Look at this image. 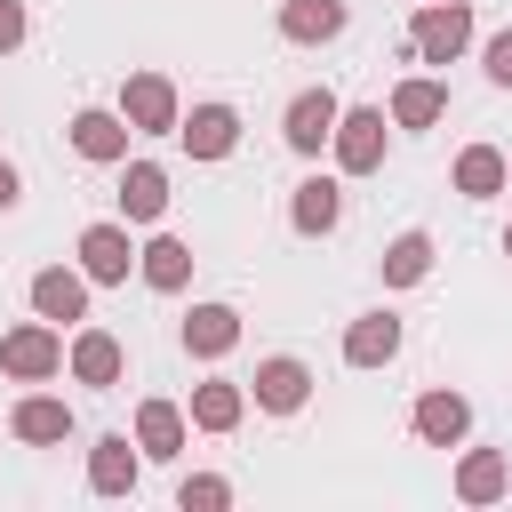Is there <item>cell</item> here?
Instances as JSON below:
<instances>
[{"mask_svg":"<svg viewBox=\"0 0 512 512\" xmlns=\"http://www.w3.org/2000/svg\"><path fill=\"white\" fill-rule=\"evenodd\" d=\"M472 48V0H424L408 24V56L416 64H456Z\"/></svg>","mask_w":512,"mask_h":512,"instance_id":"1","label":"cell"},{"mask_svg":"<svg viewBox=\"0 0 512 512\" xmlns=\"http://www.w3.org/2000/svg\"><path fill=\"white\" fill-rule=\"evenodd\" d=\"M0 368H8L16 384H48V376L64 368V328H56V320H40V312H32V320H16V328L0 336Z\"/></svg>","mask_w":512,"mask_h":512,"instance_id":"2","label":"cell"},{"mask_svg":"<svg viewBox=\"0 0 512 512\" xmlns=\"http://www.w3.org/2000/svg\"><path fill=\"white\" fill-rule=\"evenodd\" d=\"M120 112H128L136 136H176V120H184L168 72H128V80H120Z\"/></svg>","mask_w":512,"mask_h":512,"instance_id":"3","label":"cell"},{"mask_svg":"<svg viewBox=\"0 0 512 512\" xmlns=\"http://www.w3.org/2000/svg\"><path fill=\"white\" fill-rule=\"evenodd\" d=\"M328 152H336L344 176H376V168H384V104H344Z\"/></svg>","mask_w":512,"mask_h":512,"instance_id":"4","label":"cell"},{"mask_svg":"<svg viewBox=\"0 0 512 512\" xmlns=\"http://www.w3.org/2000/svg\"><path fill=\"white\" fill-rule=\"evenodd\" d=\"M336 120H344L336 88H296V96H288V120H280V136H288V152L320 160V144L336 136Z\"/></svg>","mask_w":512,"mask_h":512,"instance_id":"5","label":"cell"},{"mask_svg":"<svg viewBox=\"0 0 512 512\" xmlns=\"http://www.w3.org/2000/svg\"><path fill=\"white\" fill-rule=\"evenodd\" d=\"M248 400H256L264 416H296V408L312 400V368H304L296 352H272V360H256V376H248Z\"/></svg>","mask_w":512,"mask_h":512,"instance_id":"6","label":"cell"},{"mask_svg":"<svg viewBox=\"0 0 512 512\" xmlns=\"http://www.w3.org/2000/svg\"><path fill=\"white\" fill-rule=\"evenodd\" d=\"M88 272H72V264H40L32 272V312L40 320H56V328H72V320H88Z\"/></svg>","mask_w":512,"mask_h":512,"instance_id":"7","label":"cell"},{"mask_svg":"<svg viewBox=\"0 0 512 512\" xmlns=\"http://www.w3.org/2000/svg\"><path fill=\"white\" fill-rule=\"evenodd\" d=\"M64 368H72V384L112 392V384H120V368H128V352H120V336H112V328H80V336L64 344Z\"/></svg>","mask_w":512,"mask_h":512,"instance_id":"8","label":"cell"},{"mask_svg":"<svg viewBox=\"0 0 512 512\" xmlns=\"http://www.w3.org/2000/svg\"><path fill=\"white\" fill-rule=\"evenodd\" d=\"M176 136H184L192 160H232V144H240V112H232V104H192V112L176 120Z\"/></svg>","mask_w":512,"mask_h":512,"instance_id":"9","label":"cell"},{"mask_svg":"<svg viewBox=\"0 0 512 512\" xmlns=\"http://www.w3.org/2000/svg\"><path fill=\"white\" fill-rule=\"evenodd\" d=\"M128 112H104V104H88V112H72V152L80 160H96V168H112V160H128Z\"/></svg>","mask_w":512,"mask_h":512,"instance_id":"10","label":"cell"},{"mask_svg":"<svg viewBox=\"0 0 512 512\" xmlns=\"http://www.w3.org/2000/svg\"><path fill=\"white\" fill-rule=\"evenodd\" d=\"M288 224H296L304 240H328V232L344 224V184H336V176H304V184L288 192Z\"/></svg>","mask_w":512,"mask_h":512,"instance_id":"11","label":"cell"},{"mask_svg":"<svg viewBox=\"0 0 512 512\" xmlns=\"http://www.w3.org/2000/svg\"><path fill=\"white\" fill-rule=\"evenodd\" d=\"M128 264H136V240H128V216H120V224H88V232H80V272H88L96 288H112V280H128Z\"/></svg>","mask_w":512,"mask_h":512,"instance_id":"12","label":"cell"},{"mask_svg":"<svg viewBox=\"0 0 512 512\" xmlns=\"http://www.w3.org/2000/svg\"><path fill=\"white\" fill-rule=\"evenodd\" d=\"M400 360V312H360L352 328H344V368H392Z\"/></svg>","mask_w":512,"mask_h":512,"instance_id":"13","label":"cell"},{"mask_svg":"<svg viewBox=\"0 0 512 512\" xmlns=\"http://www.w3.org/2000/svg\"><path fill=\"white\" fill-rule=\"evenodd\" d=\"M136 472H144V448H136L128 432H104V440L88 448V488H96V496H136Z\"/></svg>","mask_w":512,"mask_h":512,"instance_id":"14","label":"cell"},{"mask_svg":"<svg viewBox=\"0 0 512 512\" xmlns=\"http://www.w3.org/2000/svg\"><path fill=\"white\" fill-rule=\"evenodd\" d=\"M344 24H352L344 0H280V40H296V48H328V40H344Z\"/></svg>","mask_w":512,"mask_h":512,"instance_id":"15","label":"cell"},{"mask_svg":"<svg viewBox=\"0 0 512 512\" xmlns=\"http://www.w3.org/2000/svg\"><path fill=\"white\" fill-rule=\"evenodd\" d=\"M120 216L128 224H160L168 216V168L160 160H120Z\"/></svg>","mask_w":512,"mask_h":512,"instance_id":"16","label":"cell"},{"mask_svg":"<svg viewBox=\"0 0 512 512\" xmlns=\"http://www.w3.org/2000/svg\"><path fill=\"white\" fill-rule=\"evenodd\" d=\"M8 432H16L24 448H56V440H72V400H56V392H24L16 416H8Z\"/></svg>","mask_w":512,"mask_h":512,"instance_id":"17","label":"cell"},{"mask_svg":"<svg viewBox=\"0 0 512 512\" xmlns=\"http://www.w3.org/2000/svg\"><path fill=\"white\" fill-rule=\"evenodd\" d=\"M176 336H184V352H192V360H224V352L240 344V312H232V304H192Z\"/></svg>","mask_w":512,"mask_h":512,"instance_id":"18","label":"cell"},{"mask_svg":"<svg viewBox=\"0 0 512 512\" xmlns=\"http://www.w3.org/2000/svg\"><path fill=\"white\" fill-rule=\"evenodd\" d=\"M448 184H456L464 200H496V192L512 184V160H504L496 144H464V152H456V168H448Z\"/></svg>","mask_w":512,"mask_h":512,"instance_id":"19","label":"cell"},{"mask_svg":"<svg viewBox=\"0 0 512 512\" xmlns=\"http://www.w3.org/2000/svg\"><path fill=\"white\" fill-rule=\"evenodd\" d=\"M464 432H472V400L464 392H424L416 400V440L424 448H456Z\"/></svg>","mask_w":512,"mask_h":512,"instance_id":"20","label":"cell"},{"mask_svg":"<svg viewBox=\"0 0 512 512\" xmlns=\"http://www.w3.org/2000/svg\"><path fill=\"white\" fill-rule=\"evenodd\" d=\"M136 272H144V288H160V296H176V288L192 280V248H184L176 232H152V240L136 248Z\"/></svg>","mask_w":512,"mask_h":512,"instance_id":"21","label":"cell"},{"mask_svg":"<svg viewBox=\"0 0 512 512\" xmlns=\"http://www.w3.org/2000/svg\"><path fill=\"white\" fill-rule=\"evenodd\" d=\"M240 416H248V384H232V376L192 384V424H200V432H232Z\"/></svg>","mask_w":512,"mask_h":512,"instance_id":"22","label":"cell"},{"mask_svg":"<svg viewBox=\"0 0 512 512\" xmlns=\"http://www.w3.org/2000/svg\"><path fill=\"white\" fill-rule=\"evenodd\" d=\"M504 488H512L504 448H464V464H456V496H464V504H496Z\"/></svg>","mask_w":512,"mask_h":512,"instance_id":"23","label":"cell"},{"mask_svg":"<svg viewBox=\"0 0 512 512\" xmlns=\"http://www.w3.org/2000/svg\"><path fill=\"white\" fill-rule=\"evenodd\" d=\"M136 448L160 456V464L184 456V408H176V400H144V408H136Z\"/></svg>","mask_w":512,"mask_h":512,"instance_id":"24","label":"cell"},{"mask_svg":"<svg viewBox=\"0 0 512 512\" xmlns=\"http://www.w3.org/2000/svg\"><path fill=\"white\" fill-rule=\"evenodd\" d=\"M376 272H384V288H416V280L432 272V232H400V240H384Z\"/></svg>","mask_w":512,"mask_h":512,"instance_id":"25","label":"cell"},{"mask_svg":"<svg viewBox=\"0 0 512 512\" xmlns=\"http://www.w3.org/2000/svg\"><path fill=\"white\" fill-rule=\"evenodd\" d=\"M448 112V80H400L392 88V128H432Z\"/></svg>","mask_w":512,"mask_h":512,"instance_id":"26","label":"cell"},{"mask_svg":"<svg viewBox=\"0 0 512 512\" xmlns=\"http://www.w3.org/2000/svg\"><path fill=\"white\" fill-rule=\"evenodd\" d=\"M176 504H184V512H216V504H232V480H224V472H192V480L176 488Z\"/></svg>","mask_w":512,"mask_h":512,"instance_id":"27","label":"cell"},{"mask_svg":"<svg viewBox=\"0 0 512 512\" xmlns=\"http://www.w3.org/2000/svg\"><path fill=\"white\" fill-rule=\"evenodd\" d=\"M480 64H488V80H496V88H512V32H496V40L480 48Z\"/></svg>","mask_w":512,"mask_h":512,"instance_id":"28","label":"cell"},{"mask_svg":"<svg viewBox=\"0 0 512 512\" xmlns=\"http://www.w3.org/2000/svg\"><path fill=\"white\" fill-rule=\"evenodd\" d=\"M24 32H32V24H24V0H0V56H16Z\"/></svg>","mask_w":512,"mask_h":512,"instance_id":"29","label":"cell"},{"mask_svg":"<svg viewBox=\"0 0 512 512\" xmlns=\"http://www.w3.org/2000/svg\"><path fill=\"white\" fill-rule=\"evenodd\" d=\"M16 200H24V184H16V168H8V160H0V216H8V208H16Z\"/></svg>","mask_w":512,"mask_h":512,"instance_id":"30","label":"cell"},{"mask_svg":"<svg viewBox=\"0 0 512 512\" xmlns=\"http://www.w3.org/2000/svg\"><path fill=\"white\" fill-rule=\"evenodd\" d=\"M504 256H512V224H504Z\"/></svg>","mask_w":512,"mask_h":512,"instance_id":"31","label":"cell"}]
</instances>
